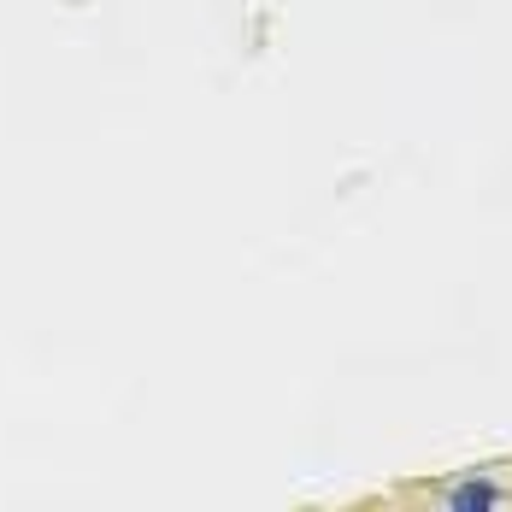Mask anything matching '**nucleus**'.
<instances>
[{
    "instance_id": "f257e3e1",
    "label": "nucleus",
    "mask_w": 512,
    "mask_h": 512,
    "mask_svg": "<svg viewBox=\"0 0 512 512\" xmlns=\"http://www.w3.org/2000/svg\"><path fill=\"white\" fill-rule=\"evenodd\" d=\"M448 512H512V495H501L495 483H460L448 495Z\"/></svg>"
}]
</instances>
